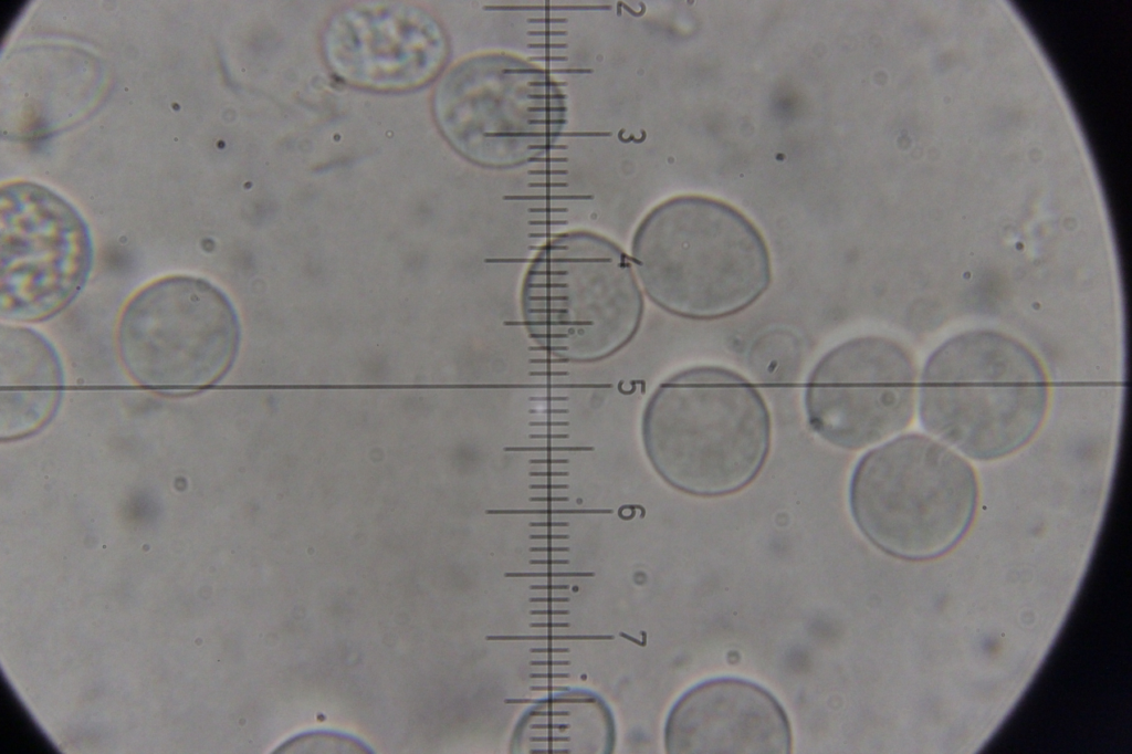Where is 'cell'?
Instances as JSON below:
<instances>
[{"label": "cell", "instance_id": "1", "mask_svg": "<svg viewBox=\"0 0 1132 754\" xmlns=\"http://www.w3.org/2000/svg\"><path fill=\"white\" fill-rule=\"evenodd\" d=\"M630 250L647 296L686 320L737 314L772 282L759 230L732 205L708 196L681 195L657 205L637 227Z\"/></svg>", "mask_w": 1132, "mask_h": 754}, {"label": "cell", "instance_id": "2", "mask_svg": "<svg viewBox=\"0 0 1132 754\" xmlns=\"http://www.w3.org/2000/svg\"><path fill=\"white\" fill-rule=\"evenodd\" d=\"M644 446L658 473L695 496L733 494L761 472L769 453L771 416L741 374L694 366L667 378L650 397Z\"/></svg>", "mask_w": 1132, "mask_h": 754}, {"label": "cell", "instance_id": "3", "mask_svg": "<svg viewBox=\"0 0 1132 754\" xmlns=\"http://www.w3.org/2000/svg\"><path fill=\"white\" fill-rule=\"evenodd\" d=\"M1049 401L1045 369L1018 339L975 329L943 343L921 378L919 412L935 439L977 461L1024 448L1040 429Z\"/></svg>", "mask_w": 1132, "mask_h": 754}, {"label": "cell", "instance_id": "4", "mask_svg": "<svg viewBox=\"0 0 1132 754\" xmlns=\"http://www.w3.org/2000/svg\"><path fill=\"white\" fill-rule=\"evenodd\" d=\"M520 308L528 336L570 362L608 357L638 332L643 291L630 256L609 238L573 230L545 241L530 261Z\"/></svg>", "mask_w": 1132, "mask_h": 754}, {"label": "cell", "instance_id": "5", "mask_svg": "<svg viewBox=\"0 0 1132 754\" xmlns=\"http://www.w3.org/2000/svg\"><path fill=\"white\" fill-rule=\"evenodd\" d=\"M978 480L942 441L906 433L867 452L849 486L852 517L876 547L904 561L950 552L972 525Z\"/></svg>", "mask_w": 1132, "mask_h": 754}, {"label": "cell", "instance_id": "6", "mask_svg": "<svg viewBox=\"0 0 1132 754\" xmlns=\"http://www.w3.org/2000/svg\"><path fill=\"white\" fill-rule=\"evenodd\" d=\"M437 124L469 160L490 168L525 164L562 130L565 97L549 73L522 57L484 53L453 66L433 96Z\"/></svg>", "mask_w": 1132, "mask_h": 754}, {"label": "cell", "instance_id": "7", "mask_svg": "<svg viewBox=\"0 0 1132 754\" xmlns=\"http://www.w3.org/2000/svg\"><path fill=\"white\" fill-rule=\"evenodd\" d=\"M239 344L237 313L211 282L177 274L156 280L126 304L117 327L125 370L165 394L206 388L230 368Z\"/></svg>", "mask_w": 1132, "mask_h": 754}, {"label": "cell", "instance_id": "8", "mask_svg": "<svg viewBox=\"0 0 1132 754\" xmlns=\"http://www.w3.org/2000/svg\"><path fill=\"white\" fill-rule=\"evenodd\" d=\"M91 262L86 228L69 203L36 185L2 189V320L32 323L57 314L85 284Z\"/></svg>", "mask_w": 1132, "mask_h": 754}, {"label": "cell", "instance_id": "9", "mask_svg": "<svg viewBox=\"0 0 1132 754\" xmlns=\"http://www.w3.org/2000/svg\"><path fill=\"white\" fill-rule=\"evenodd\" d=\"M916 364L897 341L864 335L829 350L805 390L810 428L830 444L860 450L905 429L914 413Z\"/></svg>", "mask_w": 1132, "mask_h": 754}, {"label": "cell", "instance_id": "10", "mask_svg": "<svg viewBox=\"0 0 1132 754\" xmlns=\"http://www.w3.org/2000/svg\"><path fill=\"white\" fill-rule=\"evenodd\" d=\"M792 740L778 700L759 684L733 677L692 687L674 703L664 726L669 753L785 754Z\"/></svg>", "mask_w": 1132, "mask_h": 754}, {"label": "cell", "instance_id": "11", "mask_svg": "<svg viewBox=\"0 0 1132 754\" xmlns=\"http://www.w3.org/2000/svg\"><path fill=\"white\" fill-rule=\"evenodd\" d=\"M333 59L349 76L376 86H406L439 65L442 41L428 18L411 13L363 12L346 15L333 31Z\"/></svg>", "mask_w": 1132, "mask_h": 754}, {"label": "cell", "instance_id": "12", "mask_svg": "<svg viewBox=\"0 0 1132 754\" xmlns=\"http://www.w3.org/2000/svg\"><path fill=\"white\" fill-rule=\"evenodd\" d=\"M63 373L51 344L31 328L0 331V436L17 439L43 427L61 398Z\"/></svg>", "mask_w": 1132, "mask_h": 754}, {"label": "cell", "instance_id": "13", "mask_svg": "<svg viewBox=\"0 0 1132 754\" xmlns=\"http://www.w3.org/2000/svg\"><path fill=\"white\" fill-rule=\"evenodd\" d=\"M614 740V721L606 704L590 692L573 690L530 708L512 741L518 752L605 753Z\"/></svg>", "mask_w": 1132, "mask_h": 754}]
</instances>
